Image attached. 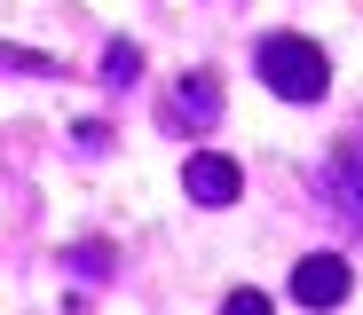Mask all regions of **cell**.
Returning <instances> with one entry per match:
<instances>
[{"mask_svg":"<svg viewBox=\"0 0 363 315\" xmlns=\"http://www.w3.org/2000/svg\"><path fill=\"white\" fill-rule=\"evenodd\" d=\"M253 63H261L269 95H284V103H316V95L332 87L324 47H316V40H300V32H269V40L253 47Z\"/></svg>","mask_w":363,"mask_h":315,"instance_id":"1","label":"cell"},{"mask_svg":"<svg viewBox=\"0 0 363 315\" xmlns=\"http://www.w3.org/2000/svg\"><path fill=\"white\" fill-rule=\"evenodd\" d=\"M182 189H190L198 205H237V189H245V166L221 158V150H198L190 166H182Z\"/></svg>","mask_w":363,"mask_h":315,"instance_id":"2","label":"cell"},{"mask_svg":"<svg viewBox=\"0 0 363 315\" xmlns=\"http://www.w3.org/2000/svg\"><path fill=\"white\" fill-rule=\"evenodd\" d=\"M292 299L300 307H340L347 299V260L340 252H308V260L292 268Z\"/></svg>","mask_w":363,"mask_h":315,"instance_id":"3","label":"cell"},{"mask_svg":"<svg viewBox=\"0 0 363 315\" xmlns=\"http://www.w3.org/2000/svg\"><path fill=\"white\" fill-rule=\"evenodd\" d=\"M174 95H182V103H166V126H213V118H221V87H213V71H190Z\"/></svg>","mask_w":363,"mask_h":315,"instance_id":"4","label":"cell"},{"mask_svg":"<svg viewBox=\"0 0 363 315\" xmlns=\"http://www.w3.org/2000/svg\"><path fill=\"white\" fill-rule=\"evenodd\" d=\"M332 189H340V205H347V221L363 229V142H347V150L332 158Z\"/></svg>","mask_w":363,"mask_h":315,"instance_id":"5","label":"cell"},{"mask_svg":"<svg viewBox=\"0 0 363 315\" xmlns=\"http://www.w3.org/2000/svg\"><path fill=\"white\" fill-rule=\"evenodd\" d=\"M103 71H111V79H135V71H143V55H135V47H127V40H118V47H111V55H103Z\"/></svg>","mask_w":363,"mask_h":315,"instance_id":"6","label":"cell"},{"mask_svg":"<svg viewBox=\"0 0 363 315\" xmlns=\"http://www.w3.org/2000/svg\"><path fill=\"white\" fill-rule=\"evenodd\" d=\"M221 315H277V307H269L261 292H229V299H221Z\"/></svg>","mask_w":363,"mask_h":315,"instance_id":"7","label":"cell"}]
</instances>
